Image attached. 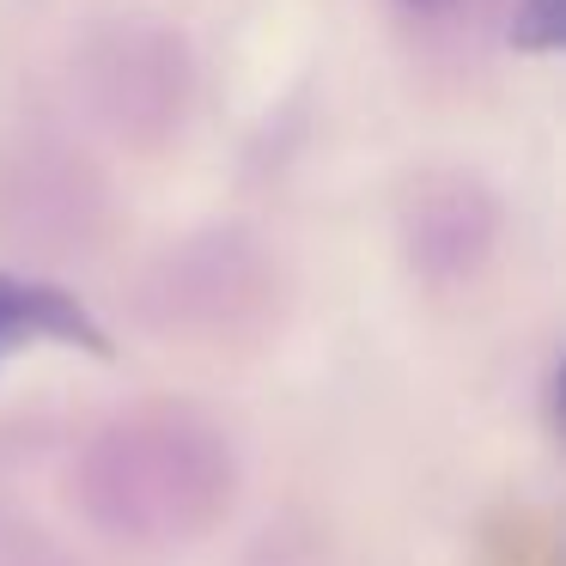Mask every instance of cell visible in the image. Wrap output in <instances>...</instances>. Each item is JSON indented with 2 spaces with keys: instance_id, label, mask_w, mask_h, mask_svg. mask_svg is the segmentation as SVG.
<instances>
[{
  "instance_id": "6da1fadb",
  "label": "cell",
  "mask_w": 566,
  "mask_h": 566,
  "mask_svg": "<svg viewBox=\"0 0 566 566\" xmlns=\"http://www.w3.org/2000/svg\"><path fill=\"white\" fill-rule=\"evenodd\" d=\"M25 342H62V347H80L92 359H111V335L92 323V311L67 286L0 269V366Z\"/></svg>"
},
{
  "instance_id": "7a4b0ae2",
  "label": "cell",
  "mask_w": 566,
  "mask_h": 566,
  "mask_svg": "<svg viewBox=\"0 0 566 566\" xmlns=\"http://www.w3.org/2000/svg\"><path fill=\"white\" fill-rule=\"evenodd\" d=\"M505 38H512V50H530V55L554 50V0H517Z\"/></svg>"
},
{
  "instance_id": "3957f363",
  "label": "cell",
  "mask_w": 566,
  "mask_h": 566,
  "mask_svg": "<svg viewBox=\"0 0 566 566\" xmlns=\"http://www.w3.org/2000/svg\"><path fill=\"white\" fill-rule=\"evenodd\" d=\"M408 7H444V0H408Z\"/></svg>"
}]
</instances>
